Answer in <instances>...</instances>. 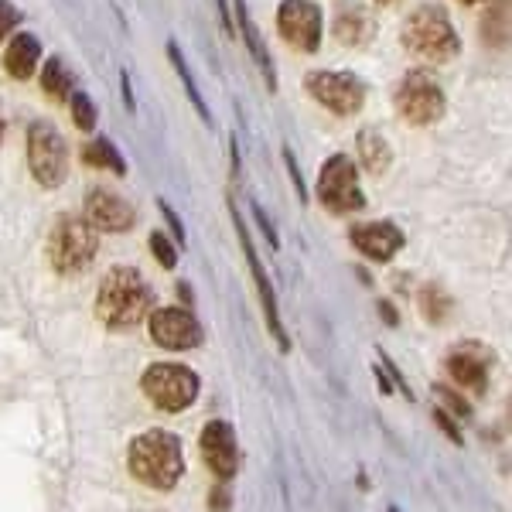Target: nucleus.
I'll return each instance as SVG.
<instances>
[{"label":"nucleus","mask_w":512,"mask_h":512,"mask_svg":"<svg viewBox=\"0 0 512 512\" xmlns=\"http://www.w3.org/2000/svg\"><path fill=\"white\" fill-rule=\"evenodd\" d=\"M376 4H393V0H376Z\"/></svg>","instance_id":"40"},{"label":"nucleus","mask_w":512,"mask_h":512,"mask_svg":"<svg viewBox=\"0 0 512 512\" xmlns=\"http://www.w3.org/2000/svg\"><path fill=\"white\" fill-rule=\"evenodd\" d=\"M448 373L461 390H472V393H485L489 386V366H492V352L478 342H461L458 349L448 352L444 359Z\"/></svg>","instance_id":"14"},{"label":"nucleus","mask_w":512,"mask_h":512,"mask_svg":"<svg viewBox=\"0 0 512 512\" xmlns=\"http://www.w3.org/2000/svg\"><path fill=\"white\" fill-rule=\"evenodd\" d=\"M284 161H287V168H291V181H294V188H297V198H308V192H304V181H301V171H297V164H294V154L291 151H284Z\"/></svg>","instance_id":"33"},{"label":"nucleus","mask_w":512,"mask_h":512,"mask_svg":"<svg viewBox=\"0 0 512 512\" xmlns=\"http://www.w3.org/2000/svg\"><path fill=\"white\" fill-rule=\"evenodd\" d=\"M99 236L82 216H59L48 233V263L55 267V274L76 277L82 270H89V263L96 260Z\"/></svg>","instance_id":"4"},{"label":"nucleus","mask_w":512,"mask_h":512,"mask_svg":"<svg viewBox=\"0 0 512 512\" xmlns=\"http://www.w3.org/2000/svg\"><path fill=\"white\" fill-rule=\"evenodd\" d=\"M41 89H45V96L55 99V103H69V96L76 93V79H72V72L65 69L62 59L45 62V72H41Z\"/></svg>","instance_id":"21"},{"label":"nucleus","mask_w":512,"mask_h":512,"mask_svg":"<svg viewBox=\"0 0 512 512\" xmlns=\"http://www.w3.org/2000/svg\"><path fill=\"white\" fill-rule=\"evenodd\" d=\"M123 99H127V110H134V96H130V76H127V72H123Z\"/></svg>","instance_id":"37"},{"label":"nucleus","mask_w":512,"mask_h":512,"mask_svg":"<svg viewBox=\"0 0 512 512\" xmlns=\"http://www.w3.org/2000/svg\"><path fill=\"white\" fill-rule=\"evenodd\" d=\"M151 315V287L134 267H113L96 291V318L106 328H134Z\"/></svg>","instance_id":"1"},{"label":"nucleus","mask_w":512,"mask_h":512,"mask_svg":"<svg viewBox=\"0 0 512 512\" xmlns=\"http://www.w3.org/2000/svg\"><path fill=\"white\" fill-rule=\"evenodd\" d=\"M253 216H256V222H260V226H263V236L270 239V246H280V239H277V233H274V226H270L267 216H263V212L256 209V205H253Z\"/></svg>","instance_id":"34"},{"label":"nucleus","mask_w":512,"mask_h":512,"mask_svg":"<svg viewBox=\"0 0 512 512\" xmlns=\"http://www.w3.org/2000/svg\"><path fill=\"white\" fill-rule=\"evenodd\" d=\"M403 48L420 62H451L461 55V38L444 7L420 4L403 24Z\"/></svg>","instance_id":"3"},{"label":"nucleus","mask_w":512,"mask_h":512,"mask_svg":"<svg viewBox=\"0 0 512 512\" xmlns=\"http://www.w3.org/2000/svg\"><path fill=\"white\" fill-rule=\"evenodd\" d=\"M168 59H171V65H175V72H178L181 86H185V93H188V99H192V106L198 110V117H202V123H212L209 106H205L202 93H198L195 76H192V72H188V65H185V59H181V52H178V45H175V41H168Z\"/></svg>","instance_id":"23"},{"label":"nucleus","mask_w":512,"mask_h":512,"mask_svg":"<svg viewBox=\"0 0 512 512\" xmlns=\"http://www.w3.org/2000/svg\"><path fill=\"white\" fill-rule=\"evenodd\" d=\"M137 212L127 198L103 192V188H93L86 198V222L96 229V233H127L134 226Z\"/></svg>","instance_id":"15"},{"label":"nucleus","mask_w":512,"mask_h":512,"mask_svg":"<svg viewBox=\"0 0 512 512\" xmlns=\"http://www.w3.org/2000/svg\"><path fill=\"white\" fill-rule=\"evenodd\" d=\"M393 106L396 117L410 127H427V123H437L444 117V89L437 86L434 76H427L424 69H414L400 79L393 93Z\"/></svg>","instance_id":"6"},{"label":"nucleus","mask_w":512,"mask_h":512,"mask_svg":"<svg viewBox=\"0 0 512 512\" xmlns=\"http://www.w3.org/2000/svg\"><path fill=\"white\" fill-rule=\"evenodd\" d=\"M376 379H379V390H383V393H393V386H390V379H386L383 369H376Z\"/></svg>","instance_id":"38"},{"label":"nucleus","mask_w":512,"mask_h":512,"mask_svg":"<svg viewBox=\"0 0 512 512\" xmlns=\"http://www.w3.org/2000/svg\"><path fill=\"white\" fill-rule=\"evenodd\" d=\"M28 164L38 185L59 188L69 178V147L59 130L45 120H35L28 130Z\"/></svg>","instance_id":"7"},{"label":"nucleus","mask_w":512,"mask_h":512,"mask_svg":"<svg viewBox=\"0 0 512 512\" xmlns=\"http://www.w3.org/2000/svg\"><path fill=\"white\" fill-rule=\"evenodd\" d=\"M158 209H161V216L168 219V226H171V236H175V243L178 246H185V226H181V219H178V212L171 209L164 198H158Z\"/></svg>","instance_id":"31"},{"label":"nucleus","mask_w":512,"mask_h":512,"mask_svg":"<svg viewBox=\"0 0 512 512\" xmlns=\"http://www.w3.org/2000/svg\"><path fill=\"white\" fill-rule=\"evenodd\" d=\"M369 31H373V18H369V7L359 4V0H342L335 11V38L342 45H366Z\"/></svg>","instance_id":"17"},{"label":"nucleus","mask_w":512,"mask_h":512,"mask_svg":"<svg viewBox=\"0 0 512 512\" xmlns=\"http://www.w3.org/2000/svg\"><path fill=\"white\" fill-rule=\"evenodd\" d=\"M198 376L195 369L175 366V362H158V366H147L144 379H140V390L147 393V400L158 410L168 414H181L198 400Z\"/></svg>","instance_id":"5"},{"label":"nucleus","mask_w":512,"mask_h":512,"mask_svg":"<svg viewBox=\"0 0 512 512\" xmlns=\"http://www.w3.org/2000/svg\"><path fill=\"white\" fill-rule=\"evenodd\" d=\"M0 134H4V120H0Z\"/></svg>","instance_id":"41"},{"label":"nucleus","mask_w":512,"mask_h":512,"mask_svg":"<svg viewBox=\"0 0 512 512\" xmlns=\"http://www.w3.org/2000/svg\"><path fill=\"white\" fill-rule=\"evenodd\" d=\"M82 161L93 164V168H103V171H113V175H127V161L120 158L117 144L106 137L93 140V144H86V151H82Z\"/></svg>","instance_id":"22"},{"label":"nucleus","mask_w":512,"mask_h":512,"mask_svg":"<svg viewBox=\"0 0 512 512\" xmlns=\"http://www.w3.org/2000/svg\"><path fill=\"white\" fill-rule=\"evenodd\" d=\"M151 253H154V260H158L164 270L178 267V246L171 243L164 233H151Z\"/></svg>","instance_id":"27"},{"label":"nucleus","mask_w":512,"mask_h":512,"mask_svg":"<svg viewBox=\"0 0 512 512\" xmlns=\"http://www.w3.org/2000/svg\"><path fill=\"white\" fill-rule=\"evenodd\" d=\"M38 62H41V41L35 35H28V31L14 38L4 52V69L11 79H31Z\"/></svg>","instance_id":"18"},{"label":"nucleus","mask_w":512,"mask_h":512,"mask_svg":"<svg viewBox=\"0 0 512 512\" xmlns=\"http://www.w3.org/2000/svg\"><path fill=\"white\" fill-rule=\"evenodd\" d=\"M236 21H239V31H243L246 45H250V52H253L256 65H260L263 79H267V86H270V89H277L274 65H270V55H267V48H263V38H260V31L253 28V21H250V14H246V4H243V0H236Z\"/></svg>","instance_id":"20"},{"label":"nucleus","mask_w":512,"mask_h":512,"mask_svg":"<svg viewBox=\"0 0 512 512\" xmlns=\"http://www.w3.org/2000/svg\"><path fill=\"white\" fill-rule=\"evenodd\" d=\"M420 311H424L427 321H434V325H444V321L451 318V311H454V301L448 297V291L427 284L424 291H420Z\"/></svg>","instance_id":"24"},{"label":"nucleus","mask_w":512,"mask_h":512,"mask_svg":"<svg viewBox=\"0 0 512 512\" xmlns=\"http://www.w3.org/2000/svg\"><path fill=\"white\" fill-rule=\"evenodd\" d=\"M482 31H485V45H506V35H509V7L506 4H495L489 7L482 21Z\"/></svg>","instance_id":"25"},{"label":"nucleus","mask_w":512,"mask_h":512,"mask_svg":"<svg viewBox=\"0 0 512 512\" xmlns=\"http://www.w3.org/2000/svg\"><path fill=\"white\" fill-rule=\"evenodd\" d=\"M390 512H400V509H396V506H390Z\"/></svg>","instance_id":"42"},{"label":"nucleus","mask_w":512,"mask_h":512,"mask_svg":"<svg viewBox=\"0 0 512 512\" xmlns=\"http://www.w3.org/2000/svg\"><path fill=\"white\" fill-rule=\"evenodd\" d=\"M461 4H482V0H461Z\"/></svg>","instance_id":"39"},{"label":"nucleus","mask_w":512,"mask_h":512,"mask_svg":"<svg viewBox=\"0 0 512 512\" xmlns=\"http://www.w3.org/2000/svg\"><path fill=\"white\" fill-rule=\"evenodd\" d=\"M308 93L318 99L325 110H332L335 117H355L366 103V86L352 76V72H308L304 79Z\"/></svg>","instance_id":"9"},{"label":"nucleus","mask_w":512,"mask_h":512,"mask_svg":"<svg viewBox=\"0 0 512 512\" xmlns=\"http://www.w3.org/2000/svg\"><path fill=\"white\" fill-rule=\"evenodd\" d=\"M21 24V11L11 4V0H0V41L11 35L14 28Z\"/></svg>","instance_id":"29"},{"label":"nucleus","mask_w":512,"mask_h":512,"mask_svg":"<svg viewBox=\"0 0 512 512\" xmlns=\"http://www.w3.org/2000/svg\"><path fill=\"white\" fill-rule=\"evenodd\" d=\"M318 202L335 216H349L366 205V195L359 188V171H355L349 154H332L325 161L318 175Z\"/></svg>","instance_id":"8"},{"label":"nucleus","mask_w":512,"mask_h":512,"mask_svg":"<svg viewBox=\"0 0 512 512\" xmlns=\"http://www.w3.org/2000/svg\"><path fill=\"white\" fill-rule=\"evenodd\" d=\"M198 448H202V458L209 465V472L216 478H226L233 482L239 472V444H236V431L226 420H212L205 424L202 437H198Z\"/></svg>","instance_id":"13"},{"label":"nucleus","mask_w":512,"mask_h":512,"mask_svg":"<svg viewBox=\"0 0 512 512\" xmlns=\"http://www.w3.org/2000/svg\"><path fill=\"white\" fill-rule=\"evenodd\" d=\"M355 147H359V161L366 164L369 175H386V168L393 164V151L379 130H359Z\"/></svg>","instance_id":"19"},{"label":"nucleus","mask_w":512,"mask_h":512,"mask_svg":"<svg viewBox=\"0 0 512 512\" xmlns=\"http://www.w3.org/2000/svg\"><path fill=\"white\" fill-rule=\"evenodd\" d=\"M434 393L441 396V400L448 403V407H451L458 417H472V403H468V400H461V393L448 390V386H434Z\"/></svg>","instance_id":"30"},{"label":"nucleus","mask_w":512,"mask_h":512,"mask_svg":"<svg viewBox=\"0 0 512 512\" xmlns=\"http://www.w3.org/2000/svg\"><path fill=\"white\" fill-rule=\"evenodd\" d=\"M151 338L161 345V349L188 352V349H198V345H202L205 332L192 311L158 308V311H151Z\"/></svg>","instance_id":"12"},{"label":"nucleus","mask_w":512,"mask_h":512,"mask_svg":"<svg viewBox=\"0 0 512 512\" xmlns=\"http://www.w3.org/2000/svg\"><path fill=\"white\" fill-rule=\"evenodd\" d=\"M127 468L137 482L147 489L171 492L185 472V458H181V441L171 431H147L130 441L127 448Z\"/></svg>","instance_id":"2"},{"label":"nucleus","mask_w":512,"mask_h":512,"mask_svg":"<svg viewBox=\"0 0 512 512\" xmlns=\"http://www.w3.org/2000/svg\"><path fill=\"white\" fill-rule=\"evenodd\" d=\"M229 212H233V226H236V236H239V246H243L246 253V263H250V274H253V284H256V294H260V304H263V315H267V328L270 335L277 338L280 349H291V338H287L284 325H280V311H277V294H274V284H270L267 270H263L260 256L253 250V239H250V229L243 226V219H239L236 205H229Z\"/></svg>","instance_id":"11"},{"label":"nucleus","mask_w":512,"mask_h":512,"mask_svg":"<svg viewBox=\"0 0 512 512\" xmlns=\"http://www.w3.org/2000/svg\"><path fill=\"white\" fill-rule=\"evenodd\" d=\"M209 509H212V512H229V509H233V485H229L226 478H219V482L212 485V492H209Z\"/></svg>","instance_id":"28"},{"label":"nucleus","mask_w":512,"mask_h":512,"mask_svg":"<svg viewBox=\"0 0 512 512\" xmlns=\"http://www.w3.org/2000/svg\"><path fill=\"white\" fill-rule=\"evenodd\" d=\"M434 420H437V424H441V431L448 434L454 444H461V427H458V420H454V417L448 414V410L437 407V410H434Z\"/></svg>","instance_id":"32"},{"label":"nucleus","mask_w":512,"mask_h":512,"mask_svg":"<svg viewBox=\"0 0 512 512\" xmlns=\"http://www.w3.org/2000/svg\"><path fill=\"white\" fill-rule=\"evenodd\" d=\"M349 236H352L355 250L379 263L393 260V256L403 250V233L393 222H362V226H352Z\"/></svg>","instance_id":"16"},{"label":"nucleus","mask_w":512,"mask_h":512,"mask_svg":"<svg viewBox=\"0 0 512 512\" xmlns=\"http://www.w3.org/2000/svg\"><path fill=\"white\" fill-rule=\"evenodd\" d=\"M321 7L315 0H284L277 11V31L297 52H318L321 45Z\"/></svg>","instance_id":"10"},{"label":"nucleus","mask_w":512,"mask_h":512,"mask_svg":"<svg viewBox=\"0 0 512 512\" xmlns=\"http://www.w3.org/2000/svg\"><path fill=\"white\" fill-rule=\"evenodd\" d=\"M379 311H383L386 325H396V311H393V304H390V301H383V304H379Z\"/></svg>","instance_id":"36"},{"label":"nucleus","mask_w":512,"mask_h":512,"mask_svg":"<svg viewBox=\"0 0 512 512\" xmlns=\"http://www.w3.org/2000/svg\"><path fill=\"white\" fill-rule=\"evenodd\" d=\"M216 11H219V18H222V28L233 31V24H229V11H226V0H216Z\"/></svg>","instance_id":"35"},{"label":"nucleus","mask_w":512,"mask_h":512,"mask_svg":"<svg viewBox=\"0 0 512 512\" xmlns=\"http://www.w3.org/2000/svg\"><path fill=\"white\" fill-rule=\"evenodd\" d=\"M69 103H72V120H76V127L93 130L96 127V103L93 99L82 93V89H76V93L69 96Z\"/></svg>","instance_id":"26"}]
</instances>
